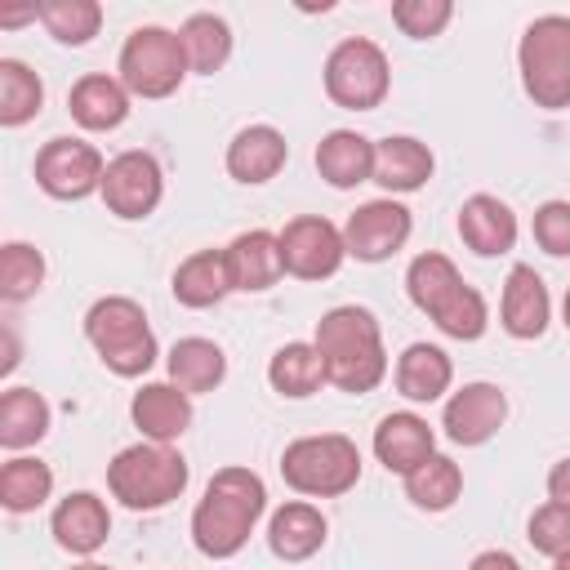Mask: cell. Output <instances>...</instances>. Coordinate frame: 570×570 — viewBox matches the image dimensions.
Listing matches in <instances>:
<instances>
[{
    "label": "cell",
    "instance_id": "cell-1",
    "mask_svg": "<svg viewBox=\"0 0 570 570\" xmlns=\"http://www.w3.org/2000/svg\"><path fill=\"white\" fill-rule=\"evenodd\" d=\"M263 512H267L263 476L249 472V468H223V472L209 476L205 499L191 512V539L214 561L236 557L249 543V534H254Z\"/></svg>",
    "mask_w": 570,
    "mask_h": 570
},
{
    "label": "cell",
    "instance_id": "cell-2",
    "mask_svg": "<svg viewBox=\"0 0 570 570\" xmlns=\"http://www.w3.org/2000/svg\"><path fill=\"white\" fill-rule=\"evenodd\" d=\"M316 352L325 361V379L338 392H374L387 374V352H383V334L379 321L365 307H330L316 321Z\"/></svg>",
    "mask_w": 570,
    "mask_h": 570
},
{
    "label": "cell",
    "instance_id": "cell-3",
    "mask_svg": "<svg viewBox=\"0 0 570 570\" xmlns=\"http://www.w3.org/2000/svg\"><path fill=\"white\" fill-rule=\"evenodd\" d=\"M107 485H111V494H116L125 508H134V512H156V508L174 503V499L187 490V459H183L174 445L142 441V445L120 450V454L107 463Z\"/></svg>",
    "mask_w": 570,
    "mask_h": 570
},
{
    "label": "cell",
    "instance_id": "cell-4",
    "mask_svg": "<svg viewBox=\"0 0 570 570\" xmlns=\"http://www.w3.org/2000/svg\"><path fill=\"white\" fill-rule=\"evenodd\" d=\"M85 338L94 343V352L102 356V365L111 374H147L151 361H156V334L142 316V307L125 294H111V298H98L89 312H85Z\"/></svg>",
    "mask_w": 570,
    "mask_h": 570
},
{
    "label": "cell",
    "instance_id": "cell-5",
    "mask_svg": "<svg viewBox=\"0 0 570 570\" xmlns=\"http://www.w3.org/2000/svg\"><path fill=\"white\" fill-rule=\"evenodd\" d=\"M281 476L289 490L312 494V499H334L347 494L361 481V450L343 432H321V436H298L281 454Z\"/></svg>",
    "mask_w": 570,
    "mask_h": 570
},
{
    "label": "cell",
    "instance_id": "cell-6",
    "mask_svg": "<svg viewBox=\"0 0 570 570\" xmlns=\"http://www.w3.org/2000/svg\"><path fill=\"white\" fill-rule=\"evenodd\" d=\"M517 62L534 107H548V111L570 107V18L566 13L534 18L517 45Z\"/></svg>",
    "mask_w": 570,
    "mask_h": 570
},
{
    "label": "cell",
    "instance_id": "cell-7",
    "mask_svg": "<svg viewBox=\"0 0 570 570\" xmlns=\"http://www.w3.org/2000/svg\"><path fill=\"white\" fill-rule=\"evenodd\" d=\"M392 71H387V53L365 40V36H347L330 49L325 58V94L347 107V111H374L387 98Z\"/></svg>",
    "mask_w": 570,
    "mask_h": 570
},
{
    "label": "cell",
    "instance_id": "cell-8",
    "mask_svg": "<svg viewBox=\"0 0 570 570\" xmlns=\"http://www.w3.org/2000/svg\"><path fill=\"white\" fill-rule=\"evenodd\" d=\"M187 53L178 31L138 27L120 49V85L138 98H169L187 76Z\"/></svg>",
    "mask_w": 570,
    "mask_h": 570
},
{
    "label": "cell",
    "instance_id": "cell-9",
    "mask_svg": "<svg viewBox=\"0 0 570 570\" xmlns=\"http://www.w3.org/2000/svg\"><path fill=\"white\" fill-rule=\"evenodd\" d=\"M102 156L98 147H89L85 138H49L36 156V183L53 196V200H80L89 191L102 187Z\"/></svg>",
    "mask_w": 570,
    "mask_h": 570
},
{
    "label": "cell",
    "instance_id": "cell-10",
    "mask_svg": "<svg viewBox=\"0 0 570 570\" xmlns=\"http://www.w3.org/2000/svg\"><path fill=\"white\" fill-rule=\"evenodd\" d=\"M347 245H343V232L321 218V214H303V218H289L285 232H281V258H285V272L298 276V281H325L338 272Z\"/></svg>",
    "mask_w": 570,
    "mask_h": 570
},
{
    "label": "cell",
    "instance_id": "cell-11",
    "mask_svg": "<svg viewBox=\"0 0 570 570\" xmlns=\"http://www.w3.org/2000/svg\"><path fill=\"white\" fill-rule=\"evenodd\" d=\"M98 191H102V205L116 218H147L160 205L165 178H160V165L147 151H120L116 160H107V174H102Z\"/></svg>",
    "mask_w": 570,
    "mask_h": 570
},
{
    "label": "cell",
    "instance_id": "cell-12",
    "mask_svg": "<svg viewBox=\"0 0 570 570\" xmlns=\"http://www.w3.org/2000/svg\"><path fill=\"white\" fill-rule=\"evenodd\" d=\"M410 227L414 223H410V209L401 200H370L347 218L343 245L361 263H383L410 240Z\"/></svg>",
    "mask_w": 570,
    "mask_h": 570
},
{
    "label": "cell",
    "instance_id": "cell-13",
    "mask_svg": "<svg viewBox=\"0 0 570 570\" xmlns=\"http://www.w3.org/2000/svg\"><path fill=\"white\" fill-rule=\"evenodd\" d=\"M508 419V396L494 383H463L441 414V428L454 445H485Z\"/></svg>",
    "mask_w": 570,
    "mask_h": 570
},
{
    "label": "cell",
    "instance_id": "cell-14",
    "mask_svg": "<svg viewBox=\"0 0 570 570\" xmlns=\"http://www.w3.org/2000/svg\"><path fill=\"white\" fill-rule=\"evenodd\" d=\"M227 272H232V289H245V294H258V289H272L281 276H285V258H281V236L254 227V232H240L227 249Z\"/></svg>",
    "mask_w": 570,
    "mask_h": 570
},
{
    "label": "cell",
    "instance_id": "cell-15",
    "mask_svg": "<svg viewBox=\"0 0 570 570\" xmlns=\"http://www.w3.org/2000/svg\"><path fill=\"white\" fill-rule=\"evenodd\" d=\"M374 454H379V463H383L387 472L410 476L423 459H432V454H436V436H432L428 419H419V414L401 410V414L379 419V428H374Z\"/></svg>",
    "mask_w": 570,
    "mask_h": 570
},
{
    "label": "cell",
    "instance_id": "cell-16",
    "mask_svg": "<svg viewBox=\"0 0 570 570\" xmlns=\"http://www.w3.org/2000/svg\"><path fill=\"white\" fill-rule=\"evenodd\" d=\"M107 534H111V517H107V503L98 494L76 490L53 508V539L71 557H94L107 543Z\"/></svg>",
    "mask_w": 570,
    "mask_h": 570
},
{
    "label": "cell",
    "instance_id": "cell-17",
    "mask_svg": "<svg viewBox=\"0 0 570 570\" xmlns=\"http://www.w3.org/2000/svg\"><path fill=\"white\" fill-rule=\"evenodd\" d=\"M459 236L472 254L481 258H494V254H508L517 245V214L499 200V196H468L463 209H459Z\"/></svg>",
    "mask_w": 570,
    "mask_h": 570
},
{
    "label": "cell",
    "instance_id": "cell-18",
    "mask_svg": "<svg viewBox=\"0 0 570 570\" xmlns=\"http://www.w3.org/2000/svg\"><path fill=\"white\" fill-rule=\"evenodd\" d=\"M129 414H134V428L147 441L169 445L191 428V396L183 387H174V383H147V387L134 392Z\"/></svg>",
    "mask_w": 570,
    "mask_h": 570
},
{
    "label": "cell",
    "instance_id": "cell-19",
    "mask_svg": "<svg viewBox=\"0 0 570 570\" xmlns=\"http://www.w3.org/2000/svg\"><path fill=\"white\" fill-rule=\"evenodd\" d=\"M503 330L512 338H539L548 330V316H552V303H548V285L534 267L517 263L503 281Z\"/></svg>",
    "mask_w": 570,
    "mask_h": 570
},
{
    "label": "cell",
    "instance_id": "cell-20",
    "mask_svg": "<svg viewBox=\"0 0 570 570\" xmlns=\"http://www.w3.org/2000/svg\"><path fill=\"white\" fill-rule=\"evenodd\" d=\"M325 543V517L321 508L294 499V503H281L267 521V548L281 557V561H307L312 552H321Z\"/></svg>",
    "mask_w": 570,
    "mask_h": 570
},
{
    "label": "cell",
    "instance_id": "cell-21",
    "mask_svg": "<svg viewBox=\"0 0 570 570\" xmlns=\"http://www.w3.org/2000/svg\"><path fill=\"white\" fill-rule=\"evenodd\" d=\"M285 156H289V147H285L281 129H272V125H249V129H240V134L232 138V147H227V174H232L236 183H267V178L281 174Z\"/></svg>",
    "mask_w": 570,
    "mask_h": 570
},
{
    "label": "cell",
    "instance_id": "cell-22",
    "mask_svg": "<svg viewBox=\"0 0 570 570\" xmlns=\"http://www.w3.org/2000/svg\"><path fill=\"white\" fill-rule=\"evenodd\" d=\"M316 169L330 187H356L374 178V142L356 129H330L316 147Z\"/></svg>",
    "mask_w": 570,
    "mask_h": 570
},
{
    "label": "cell",
    "instance_id": "cell-23",
    "mask_svg": "<svg viewBox=\"0 0 570 570\" xmlns=\"http://www.w3.org/2000/svg\"><path fill=\"white\" fill-rule=\"evenodd\" d=\"M67 107H71L76 125L102 134V129H116V125L129 116V89H125L120 80L94 71V76H80V80L71 85Z\"/></svg>",
    "mask_w": 570,
    "mask_h": 570
},
{
    "label": "cell",
    "instance_id": "cell-24",
    "mask_svg": "<svg viewBox=\"0 0 570 570\" xmlns=\"http://www.w3.org/2000/svg\"><path fill=\"white\" fill-rule=\"evenodd\" d=\"M432 178V151L419 138H383L374 142V183L387 191H419Z\"/></svg>",
    "mask_w": 570,
    "mask_h": 570
},
{
    "label": "cell",
    "instance_id": "cell-25",
    "mask_svg": "<svg viewBox=\"0 0 570 570\" xmlns=\"http://www.w3.org/2000/svg\"><path fill=\"white\" fill-rule=\"evenodd\" d=\"M232 294V272H227V254L223 249H200L191 258L178 263L174 272V298L183 307H214Z\"/></svg>",
    "mask_w": 570,
    "mask_h": 570
},
{
    "label": "cell",
    "instance_id": "cell-26",
    "mask_svg": "<svg viewBox=\"0 0 570 570\" xmlns=\"http://www.w3.org/2000/svg\"><path fill=\"white\" fill-rule=\"evenodd\" d=\"M454 379L450 356L436 343H410L396 361V392L405 401H436Z\"/></svg>",
    "mask_w": 570,
    "mask_h": 570
},
{
    "label": "cell",
    "instance_id": "cell-27",
    "mask_svg": "<svg viewBox=\"0 0 570 570\" xmlns=\"http://www.w3.org/2000/svg\"><path fill=\"white\" fill-rule=\"evenodd\" d=\"M223 374H227V356H223L218 343H209V338H178L169 347V383L183 387L187 396L214 392L223 383Z\"/></svg>",
    "mask_w": 570,
    "mask_h": 570
},
{
    "label": "cell",
    "instance_id": "cell-28",
    "mask_svg": "<svg viewBox=\"0 0 570 570\" xmlns=\"http://www.w3.org/2000/svg\"><path fill=\"white\" fill-rule=\"evenodd\" d=\"M49 432V401L36 387H9L0 396V445L27 450Z\"/></svg>",
    "mask_w": 570,
    "mask_h": 570
},
{
    "label": "cell",
    "instance_id": "cell-29",
    "mask_svg": "<svg viewBox=\"0 0 570 570\" xmlns=\"http://www.w3.org/2000/svg\"><path fill=\"white\" fill-rule=\"evenodd\" d=\"M267 379H272V387H276L281 396H294V401H298V396H312L321 383H330L316 343H285V347L272 356Z\"/></svg>",
    "mask_w": 570,
    "mask_h": 570
},
{
    "label": "cell",
    "instance_id": "cell-30",
    "mask_svg": "<svg viewBox=\"0 0 570 570\" xmlns=\"http://www.w3.org/2000/svg\"><path fill=\"white\" fill-rule=\"evenodd\" d=\"M405 494H410V503L423 508V512H445V508L463 494V472H459V463H454L450 454H432V459H423V463L405 476Z\"/></svg>",
    "mask_w": 570,
    "mask_h": 570
},
{
    "label": "cell",
    "instance_id": "cell-31",
    "mask_svg": "<svg viewBox=\"0 0 570 570\" xmlns=\"http://www.w3.org/2000/svg\"><path fill=\"white\" fill-rule=\"evenodd\" d=\"M178 40H183L187 67H191V71H205V76L218 71V67L227 62V53H232V31H227V22H223L218 13H191V18L183 22Z\"/></svg>",
    "mask_w": 570,
    "mask_h": 570
},
{
    "label": "cell",
    "instance_id": "cell-32",
    "mask_svg": "<svg viewBox=\"0 0 570 570\" xmlns=\"http://www.w3.org/2000/svg\"><path fill=\"white\" fill-rule=\"evenodd\" d=\"M40 102H45L40 76L18 58H0V125L9 129L27 125L40 111Z\"/></svg>",
    "mask_w": 570,
    "mask_h": 570
},
{
    "label": "cell",
    "instance_id": "cell-33",
    "mask_svg": "<svg viewBox=\"0 0 570 570\" xmlns=\"http://www.w3.org/2000/svg\"><path fill=\"white\" fill-rule=\"evenodd\" d=\"M53 494V472L40 459H9L0 468V503L9 512H36Z\"/></svg>",
    "mask_w": 570,
    "mask_h": 570
},
{
    "label": "cell",
    "instance_id": "cell-34",
    "mask_svg": "<svg viewBox=\"0 0 570 570\" xmlns=\"http://www.w3.org/2000/svg\"><path fill=\"white\" fill-rule=\"evenodd\" d=\"M40 22L58 45H85L102 27V4L98 0H45Z\"/></svg>",
    "mask_w": 570,
    "mask_h": 570
},
{
    "label": "cell",
    "instance_id": "cell-35",
    "mask_svg": "<svg viewBox=\"0 0 570 570\" xmlns=\"http://www.w3.org/2000/svg\"><path fill=\"white\" fill-rule=\"evenodd\" d=\"M454 285H463V276H459V267L445 258V254H419L414 263H410V272H405V289H410V303L419 307V312H436V303L454 289Z\"/></svg>",
    "mask_w": 570,
    "mask_h": 570
},
{
    "label": "cell",
    "instance_id": "cell-36",
    "mask_svg": "<svg viewBox=\"0 0 570 570\" xmlns=\"http://www.w3.org/2000/svg\"><path fill=\"white\" fill-rule=\"evenodd\" d=\"M432 321H436V330H441V334L472 343V338H481V334H485L490 312H485V298H481V294H476V289L463 281V285H454V289H450V294L436 303Z\"/></svg>",
    "mask_w": 570,
    "mask_h": 570
},
{
    "label": "cell",
    "instance_id": "cell-37",
    "mask_svg": "<svg viewBox=\"0 0 570 570\" xmlns=\"http://www.w3.org/2000/svg\"><path fill=\"white\" fill-rule=\"evenodd\" d=\"M40 281H45V258H40V249H31V245H22V240H9V245L0 249V294H4L9 303H22V298H31V294L40 289Z\"/></svg>",
    "mask_w": 570,
    "mask_h": 570
},
{
    "label": "cell",
    "instance_id": "cell-38",
    "mask_svg": "<svg viewBox=\"0 0 570 570\" xmlns=\"http://www.w3.org/2000/svg\"><path fill=\"white\" fill-rule=\"evenodd\" d=\"M525 539H530V548L534 552H543V557H566L570 552V508H561V503H543V508H534V517H530V525H525Z\"/></svg>",
    "mask_w": 570,
    "mask_h": 570
},
{
    "label": "cell",
    "instance_id": "cell-39",
    "mask_svg": "<svg viewBox=\"0 0 570 570\" xmlns=\"http://www.w3.org/2000/svg\"><path fill=\"white\" fill-rule=\"evenodd\" d=\"M450 13H454L450 0H396V4H392V22H396L410 40L441 36L445 22H450Z\"/></svg>",
    "mask_w": 570,
    "mask_h": 570
},
{
    "label": "cell",
    "instance_id": "cell-40",
    "mask_svg": "<svg viewBox=\"0 0 570 570\" xmlns=\"http://www.w3.org/2000/svg\"><path fill=\"white\" fill-rule=\"evenodd\" d=\"M534 240L552 258H570V200H543L534 209Z\"/></svg>",
    "mask_w": 570,
    "mask_h": 570
},
{
    "label": "cell",
    "instance_id": "cell-41",
    "mask_svg": "<svg viewBox=\"0 0 570 570\" xmlns=\"http://www.w3.org/2000/svg\"><path fill=\"white\" fill-rule=\"evenodd\" d=\"M548 499L561 503V508H570V459L552 463V472H548Z\"/></svg>",
    "mask_w": 570,
    "mask_h": 570
},
{
    "label": "cell",
    "instance_id": "cell-42",
    "mask_svg": "<svg viewBox=\"0 0 570 570\" xmlns=\"http://www.w3.org/2000/svg\"><path fill=\"white\" fill-rule=\"evenodd\" d=\"M468 570H521V561L512 552H503V548H490V552H476Z\"/></svg>",
    "mask_w": 570,
    "mask_h": 570
},
{
    "label": "cell",
    "instance_id": "cell-43",
    "mask_svg": "<svg viewBox=\"0 0 570 570\" xmlns=\"http://www.w3.org/2000/svg\"><path fill=\"white\" fill-rule=\"evenodd\" d=\"M552 570H570V552H566V557H557V561H552Z\"/></svg>",
    "mask_w": 570,
    "mask_h": 570
},
{
    "label": "cell",
    "instance_id": "cell-44",
    "mask_svg": "<svg viewBox=\"0 0 570 570\" xmlns=\"http://www.w3.org/2000/svg\"><path fill=\"white\" fill-rule=\"evenodd\" d=\"M71 570H107V566H98V561H80V566H71Z\"/></svg>",
    "mask_w": 570,
    "mask_h": 570
},
{
    "label": "cell",
    "instance_id": "cell-45",
    "mask_svg": "<svg viewBox=\"0 0 570 570\" xmlns=\"http://www.w3.org/2000/svg\"><path fill=\"white\" fill-rule=\"evenodd\" d=\"M561 316H566V325H570V289H566V303H561Z\"/></svg>",
    "mask_w": 570,
    "mask_h": 570
}]
</instances>
